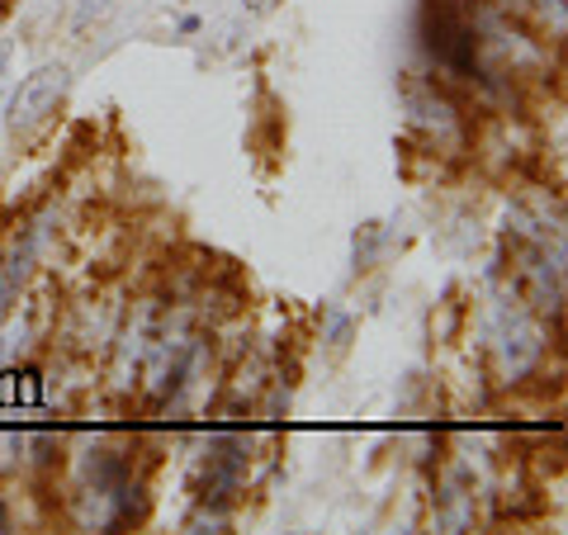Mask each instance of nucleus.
I'll return each mask as SVG.
<instances>
[{
  "instance_id": "nucleus-1",
  "label": "nucleus",
  "mask_w": 568,
  "mask_h": 535,
  "mask_svg": "<svg viewBox=\"0 0 568 535\" xmlns=\"http://www.w3.org/2000/svg\"><path fill=\"white\" fill-rule=\"evenodd\" d=\"M62 95V71H39L33 81H24L20 85V95H14V104H10V114H14V123H33V119H43V110L52 100Z\"/></svg>"
}]
</instances>
